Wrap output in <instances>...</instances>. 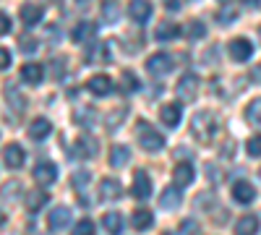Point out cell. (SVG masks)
Here are the masks:
<instances>
[{
    "mask_svg": "<svg viewBox=\"0 0 261 235\" xmlns=\"http://www.w3.org/2000/svg\"><path fill=\"white\" fill-rule=\"evenodd\" d=\"M81 3H86V0H81Z\"/></svg>",
    "mask_w": 261,
    "mask_h": 235,
    "instance_id": "cell-48",
    "label": "cell"
},
{
    "mask_svg": "<svg viewBox=\"0 0 261 235\" xmlns=\"http://www.w3.org/2000/svg\"><path fill=\"white\" fill-rule=\"evenodd\" d=\"M50 131H53V123H50L47 118H34L32 125H29V139L42 141V139L50 136Z\"/></svg>",
    "mask_w": 261,
    "mask_h": 235,
    "instance_id": "cell-14",
    "label": "cell"
},
{
    "mask_svg": "<svg viewBox=\"0 0 261 235\" xmlns=\"http://www.w3.org/2000/svg\"><path fill=\"white\" fill-rule=\"evenodd\" d=\"M68 222H71V209L68 206H55L47 217L50 230H63V227H68Z\"/></svg>",
    "mask_w": 261,
    "mask_h": 235,
    "instance_id": "cell-10",
    "label": "cell"
},
{
    "mask_svg": "<svg viewBox=\"0 0 261 235\" xmlns=\"http://www.w3.org/2000/svg\"><path fill=\"white\" fill-rule=\"evenodd\" d=\"M227 50H230V58H232V60L243 63V60H248V58H251V53H253V45H251L248 39L238 37V39H232L230 45H227Z\"/></svg>",
    "mask_w": 261,
    "mask_h": 235,
    "instance_id": "cell-5",
    "label": "cell"
},
{
    "mask_svg": "<svg viewBox=\"0 0 261 235\" xmlns=\"http://www.w3.org/2000/svg\"><path fill=\"white\" fill-rule=\"evenodd\" d=\"M102 225H105V230L110 232V235L123 232V217L118 215V212H107V215L102 217Z\"/></svg>",
    "mask_w": 261,
    "mask_h": 235,
    "instance_id": "cell-20",
    "label": "cell"
},
{
    "mask_svg": "<svg viewBox=\"0 0 261 235\" xmlns=\"http://www.w3.org/2000/svg\"><path fill=\"white\" fill-rule=\"evenodd\" d=\"M21 21L24 27H34L42 21V8L39 6H21Z\"/></svg>",
    "mask_w": 261,
    "mask_h": 235,
    "instance_id": "cell-21",
    "label": "cell"
},
{
    "mask_svg": "<svg viewBox=\"0 0 261 235\" xmlns=\"http://www.w3.org/2000/svg\"><path fill=\"white\" fill-rule=\"evenodd\" d=\"M24 149H21L18 144H8L6 149H3V165L8 167V170H18L21 165H24Z\"/></svg>",
    "mask_w": 261,
    "mask_h": 235,
    "instance_id": "cell-6",
    "label": "cell"
},
{
    "mask_svg": "<svg viewBox=\"0 0 261 235\" xmlns=\"http://www.w3.org/2000/svg\"><path fill=\"white\" fill-rule=\"evenodd\" d=\"M193 220H183V232H193Z\"/></svg>",
    "mask_w": 261,
    "mask_h": 235,
    "instance_id": "cell-43",
    "label": "cell"
},
{
    "mask_svg": "<svg viewBox=\"0 0 261 235\" xmlns=\"http://www.w3.org/2000/svg\"><path fill=\"white\" fill-rule=\"evenodd\" d=\"M162 235H170V232H162Z\"/></svg>",
    "mask_w": 261,
    "mask_h": 235,
    "instance_id": "cell-47",
    "label": "cell"
},
{
    "mask_svg": "<svg viewBox=\"0 0 261 235\" xmlns=\"http://www.w3.org/2000/svg\"><path fill=\"white\" fill-rule=\"evenodd\" d=\"M180 105H165V108L160 110V118H162V123L165 125H170V128H175L178 123H180Z\"/></svg>",
    "mask_w": 261,
    "mask_h": 235,
    "instance_id": "cell-18",
    "label": "cell"
},
{
    "mask_svg": "<svg viewBox=\"0 0 261 235\" xmlns=\"http://www.w3.org/2000/svg\"><path fill=\"white\" fill-rule=\"evenodd\" d=\"M162 206L165 209H175V206H180V201H183V196H180V191H178V186L175 188H167V191H162Z\"/></svg>",
    "mask_w": 261,
    "mask_h": 235,
    "instance_id": "cell-23",
    "label": "cell"
},
{
    "mask_svg": "<svg viewBox=\"0 0 261 235\" xmlns=\"http://www.w3.org/2000/svg\"><path fill=\"white\" fill-rule=\"evenodd\" d=\"M232 199H235L238 204H251V201L256 199V188H253L251 183H246V180L235 183V186H232Z\"/></svg>",
    "mask_w": 261,
    "mask_h": 235,
    "instance_id": "cell-15",
    "label": "cell"
},
{
    "mask_svg": "<svg viewBox=\"0 0 261 235\" xmlns=\"http://www.w3.org/2000/svg\"><path fill=\"white\" fill-rule=\"evenodd\" d=\"M256 230H258V217H253V215L241 217L235 225V235H256Z\"/></svg>",
    "mask_w": 261,
    "mask_h": 235,
    "instance_id": "cell-19",
    "label": "cell"
},
{
    "mask_svg": "<svg viewBox=\"0 0 261 235\" xmlns=\"http://www.w3.org/2000/svg\"><path fill=\"white\" fill-rule=\"evenodd\" d=\"M246 152H248L251 157H261V134L248 139V144H246Z\"/></svg>",
    "mask_w": 261,
    "mask_h": 235,
    "instance_id": "cell-33",
    "label": "cell"
},
{
    "mask_svg": "<svg viewBox=\"0 0 261 235\" xmlns=\"http://www.w3.org/2000/svg\"><path fill=\"white\" fill-rule=\"evenodd\" d=\"M0 55H3V58H0V66H3V68H8V66H11V53H8V50H3Z\"/></svg>",
    "mask_w": 261,
    "mask_h": 235,
    "instance_id": "cell-40",
    "label": "cell"
},
{
    "mask_svg": "<svg viewBox=\"0 0 261 235\" xmlns=\"http://www.w3.org/2000/svg\"><path fill=\"white\" fill-rule=\"evenodd\" d=\"M73 154H76V157H81V160L94 157V154H97V141H94V139H89V136H81V139L76 141V146H73Z\"/></svg>",
    "mask_w": 261,
    "mask_h": 235,
    "instance_id": "cell-16",
    "label": "cell"
},
{
    "mask_svg": "<svg viewBox=\"0 0 261 235\" xmlns=\"http://www.w3.org/2000/svg\"><path fill=\"white\" fill-rule=\"evenodd\" d=\"M128 13L136 24H146L149 16H151V3L149 0H130L128 3Z\"/></svg>",
    "mask_w": 261,
    "mask_h": 235,
    "instance_id": "cell-7",
    "label": "cell"
},
{
    "mask_svg": "<svg viewBox=\"0 0 261 235\" xmlns=\"http://www.w3.org/2000/svg\"><path fill=\"white\" fill-rule=\"evenodd\" d=\"M120 194H123L120 180H115V178H102V183H99V199H102V201H115Z\"/></svg>",
    "mask_w": 261,
    "mask_h": 235,
    "instance_id": "cell-8",
    "label": "cell"
},
{
    "mask_svg": "<svg viewBox=\"0 0 261 235\" xmlns=\"http://www.w3.org/2000/svg\"><path fill=\"white\" fill-rule=\"evenodd\" d=\"M172 66H175V60H172L170 53H157V55H151L146 60V71L151 76H165V73L172 71Z\"/></svg>",
    "mask_w": 261,
    "mask_h": 235,
    "instance_id": "cell-3",
    "label": "cell"
},
{
    "mask_svg": "<svg viewBox=\"0 0 261 235\" xmlns=\"http://www.w3.org/2000/svg\"><path fill=\"white\" fill-rule=\"evenodd\" d=\"M71 235H94V222L92 220H79L71 230Z\"/></svg>",
    "mask_w": 261,
    "mask_h": 235,
    "instance_id": "cell-31",
    "label": "cell"
},
{
    "mask_svg": "<svg viewBox=\"0 0 261 235\" xmlns=\"http://www.w3.org/2000/svg\"><path fill=\"white\" fill-rule=\"evenodd\" d=\"M165 6L170 11H180V0H165Z\"/></svg>",
    "mask_w": 261,
    "mask_h": 235,
    "instance_id": "cell-42",
    "label": "cell"
},
{
    "mask_svg": "<svg viewBox=\"0 0 261 235\" xmlns=\"http://www.w3.org/2000/svg\"><path fill=\"white\" fill-rule=\"evenodd\" d=\"M246 118L251 123H261V97L258 99H251V105L246 108Z\"/></svg>",
    "mask_w": 261,
    "mask_h": 235,
    "instance_id": "cell-30",
    "label": "cell"
},
{
    "mask_svg": "<svg viewBox=\"0 0 261 235\" xmlns=\"http://www.w3.org/2000/svg\"><path fill=\"white\" fill-rule=\"evenodd\" d=\"M58 178V167L53 162H39L34 167V180H39L42 186H53Z\"/></svg>",
    "mask_w": 261,
    "mask_h": 235,
    "instance_id": "cell-11",
    "label": "cell"
},
{
    "mask_svg": "<svg viewBox=\"0 0 261 235\" xmlns=\"http://www.w3.org/2000/svg\"><path fill=\"white\" fill-rule=\"evenodd\" d=\"M102 11H105V21H107V24H113V21H118V8H115L113 3H107Z\"/></svg>",
    "mask_w": 261,
    "mask_h": 235,
    "instance_id": "cell-35",
    "label": "cell"
},
{
    "mask_svg": "<svg viewBox=\"0 0 261 235\" xmlns=\"http://www.w3.org/2000/svg\"><path fill=\"white\" fill-rule=\"evenodd\" d=\"M6 94H8V102H13L18 110H24V99H21V94L16 89H6Z\"/></svg>",
    "mask_w": 261,
    "mask_h": 235,
    "instance_id": "cell-36",
    "label": "cell"
},
{
    "mask_svg": "<svg viewBox=\"0 0 261 235\" xmlns=\"http://www.w3.org/2000/svg\"><path fill=\"white\" fill-rule=\"evenodd\" d=\"M53 73H55L58 81L65 79V60H63V58H55V63H53Z\"/></svg>",
    "mask_w": 261,
    "mask_h": 235,
    "instance_id": "cell-34",
    "label": "cell"
},
{
    "mask_svg": "<svg viewBox=\"0 0 261 235\" xmlns=\"http://www.w3.org/2000/svg\"><path fill=\"white\" fill-rule=\"evenodd\" d=\"M130 220H134L130 225H134L136 230H141V232H144V230H149V227H151V222H154V217H151V212H149V209H136Z\"/></svg>",
    "mask_w": 261,
    "mask_h": 235,
    "instance_id": "cell-22",
    "label": "cell"
},
{
    "mask_svg": "<svg viewBox=\"0 0 261 235\" xmlns=\"http://www.w3.org/2000/svg\"><path fill=\"white\" fill-rule=\"evenodd\" d=\"M89 92L97 94V97H107V94L113 92V81H110V76H105V73L92 76V79H89Z\"/></svg>",
    "mask_w": 261,
    "mask_h": 235,
    "instance_id": "cell-12",
    "label": "cell"
},
{
    "mask_svg": "<svg viewBox=\"0 0 261 235\" xmlns=\"http://www.w3.org/2000/svg\"><path fill=\"white\" fill-rule=\"evenodd\" d=\"M251 81H261V63H258V66H253V71H251Z\"/></svg>",
    "mask_w": 261,
    "mask_h": 235,
    "instance_id": "cell-41",
    "label": "cell"
},
{
    "mask_svg": "<svg viewBox=\"0 0 261 235\" xmlns=\"http://www.w3.org/2000/svg\"><path fill=\"white\" fill-rule=\"evenodd\" d=\"M86 180H89V173H79V175H73V186H76L79 191L86 188Z\"/></svg>",
    "mask_w": 261,
    "mask_h": 235,
    "instance_id": "cell-39",
    "label": "cell"
},
{
    "mask_svg": "<svg viewBox=\"0 0 261 235\" xmlns=\"http://www.w3.org/2000/svg\"><path fill=\"white\" fill-rule=\"evenodd\" d=\"M89 34H94V24H92V21H81V24L73 29L71 37H73V42H84Z\"/></svg>",
    "mask_w": 261,
    "mask_h": 235,
    "instance_id": "cell-29",
    "label": "cell"
},
{
    "mask_svg": "<svg viewBox=\"0 0 261 235\" xmlns=\"http://www.w3.org/2000/svg\"><path fill=\"white\" fill-rule=\"evenodd\" d=\"M45 204H47V191H32V194L27 196V209L29 212H39Z\"/></svg>",
    "mask_w": 261,
    "mask_h": 235,
    "instance_id": "cell-24",
    "label": "cell"
},
{
    "mask_svg": "<svg viewBox=\"0 0 261 235\" xmlns=\"http://www.w3.org/2000/svg\"><path fill=\"white\" fill-rule=\"evenodd\" d=\"M21 50H24V53H34V50H37V42L24 34V37H21Z\"/></svg>",
    "mask_w": 261,
    "mask_h": 235,
    "instance_id": "cell-37",
    "label": "cell"
},
{
    "mask_svg": "<svg viewBox=\"0 0 261 235\" xmlns=\"http://www.w3.org/2000/svg\"><path fill=\"white\" fill-rule=\"evenodd\" d=\"M136 89H139V79L130 73V71H123V76H120V92L130 94V92H136Z\"/></svg>",
    "mask_w": 261,
    "mask_h": 235,
    "instance_id": "cell-27",
    "label": "cell"
},
{
    "mask_svg": "<svg viewBox=\"0 0 261 235\" xmlns=\"http://www.w3.org/2000/svg\"><path fill=\"white\" fill-rule=\"evenodd\" d=\"M130 194H134L136 199H149V196H151V180H149V175L144 173V170H139V173L134 175Z\"/></svg>",
    "mask_w": 261,
    "mask_h": 235,
    "instance_id": "cell-9",
    "label": "cell"
},
{
    "mask_svg": "<svg viewBox=\"0 0 261 235\" xmlns=\"http://www.w3.org/2000/svg\"><path fill=\"white\" fill-rule=\"evenodd\" d=\"M204 34H206V27L201 24V21L193 18V21H188V24H186V37L188 39H201Z\"/></svg>",
    "mask_w": 261,
    "mask_h": 235,
    "instance_id": "cell-28",
    "label": "cell"
},
{
    "mask_svg": "<svg viewBox=\"0 0 261 235\" xmlns=\"http://www.w3.org/2000/svg\"><path fill=\"white\" fill-rule=\"evenodd\" d=\"M128 157H130L128 146H113V149H110V165H113V167H123V165L128 162Z\"/></svg>",
    "mask_w": 261,
    "mask_h": 235,
    "instance_id": "cell-26",
    "label": "cell"
},
{
    "mask_svg": "<svg viewBox=\"0 0 261 235\" xmlns=\"http://www.w3.org/2000/svg\"><path fill=\"white\" fill-rule=\"evenodd\" d=\"M73 118H76L79 125H94V120H97V118H94V110H89V108H86V110H79Z\"/></svg>",
    "mask_w": 261,
    "mask_h": 235,
    "instance_id": "cell-32",
    "label": "cell"
},
{
    "mask_svg": "<svg viewBox=\"0 0 261 235\" xmlns=\"http://www.w3.org/2000/svg\"><path fill=\"white\" fill-rule=\"evenodd\" d=\"M193 165L191 162H180V165H175V170H172V178H175V186L178 188H186V186H191L193 183Z\"/></svg>",
    "mask_w": 261,
    "mask_h": 235,
    "instance_id": "cell-13",
    "label": "cell"
},
{
    "mask_svg": "<svg viewBox=\"0 0 261 235\" xmlns=\"http://www.w3.org/2000/svg\"><path fill=\"white\" fill-rule=\"evenodd\" d=\"M175 94L183 99V102H193L196 94H199V76H193V73H186L180 81H178V87H175Z\"/></svg>",
    "mask_w": 261,
    "mask_h": 235,
    "instance_id": "cell-4",
    "label": "cell"
},
{
    "mask_svg": "<svg viewBox=\"0 0 261 235\" xmlns=\"http://www.w3.org/2000/svg\"><path fill=\"white\" fill-rule=\"evenodd\" d=\"M42 73H45V71H42V66H39V63H27V66L21 68V79H24L27 84H32V87L42 84V79H45Z\"/></svg>",
    "mask_w": 261,
    "mask_h": 235,
    "instance_id": "cell-17",
    "label": "cell"
},
{
    "mask_svg": "<svg viewBox=\"0 0 261 235\" xmlns=\"http://www.w3.org/2000/svg\"><path fill=\"white\" fill-rule=\"evenodd\" d=\"M217 18H220L222 24H230V21H235V11L232 8H222V13H217Z\"/></svg>",
    "mask_w": 261,
    "mask_h": 235,
    "instance_id": "cell-38",
    "label": "cell"
},
{
    "mask_svg": "<svg viewBox=\"0 0 261 235\" xmlns=\"http://www.w3.org/2000/svg\"><path fill=\"white\" fill-rule=\"evenodd\" d=\"M154 34H157V39L167 42V39H172V37H178V34H180V27H178V24H170V21H165V24L157 27Z\"/></svg>",
    "mask_w": 261,
    "mask_h": 235,
    "instance_id": "cell-25",
    "label": "cell"
},
{
    "mask_svg": "<svg viewBox=\"0 0 261 235\" xmlns=\"http://www.w3.org/2000/svg\"><path fill=\"white\" fill-rule=\"evenodd\" d=\"M243 3H246V6H251V8H256V6L261 3V0H243Z\"/></svg>",
    "mask_w": 261,
    "mask_h": 235,
    "instance_id": "cell-45",
    "label": "cell"
},
{
    "mask_svg": "<svg viewBox=\"0 0 261 235\" xmlns=\"http://www.w3.org/2000/svg\"><path fill=\"white\" fill-rule=\"evenodd\" d=\"M214 131H217V118L212 113L204 110V113L193 115V120H191V134L193 136H199L201 141H209L214 136Z\"/></svg>",
    "mask_w": 261,
    "mask_h": 235,
    "instance_id": "cell-1",
    "label": "cell"
},
{
    "mask_svg": "<svg viewBox=\"0 0 261 235\" xmlns=\"http://www.w3.org/2000/svg\"><path fill=\"white\" fill-rule=\"evenodd\" d=\"M220 3H230V0H220Z\"/></svg>",
    "mask_w": 261,
    "mask_h": 235,
    "instance_id": "cell-46",
    "label": "cell"
},
{
    "mask_svg": "<svg viewBox=\"0 0 261 235\" xmlns=\"http://www.w3.org/2000/svg\"><path fill=\"white\" fill-rule=\"evenodd\" d=\"M139 144L141 149H146V152H160V149L165 146V136L157 131V128H151L146 120L139 123Z\"/></svg>",
    "mask_w": 261,
    "mask_h": 235,
    "instance_id": "cell-2",
    "label": "cell"
},
{
    "mask_svg": "<svg viewBox=\"0 0 261 235\" xmlns=\"http://www.w3.org/2000/svg\"><path fill=\"white\" fill-rule=\"evenodd\" d=\"M11 32V21H8V13H3V34Z\"/></svg>",
    "mask_w": 261,
    "mask_h": 235,
    "instance_id": "cell-44",
    "label": "cell"
}]
</instances>
